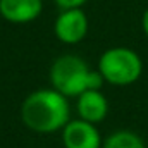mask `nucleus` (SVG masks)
<instances>
[{"label":"nucleus","mask_w":148,"mask_h":148,"mask_svg":"<svg viewBox=\"0 0 148 148\" xmlns=\"http://www.w3.org/2000/svg\"><path fill=\"white\" fill-rule=\"evenodd\" d=\"M76 112L79 119L98 124L109 114V100L102 90H88L76 98Z\"/></svg>","instance_id":"obj_7"},{"label":"nucleus","mask_w":148,"mask_h":148,"mask_svg":"<svg viewBox=\"0 0 148 148\" xmlns=\"http://www.w3.org/2000/svg\"><path fill=\"white\" fill-rule=\"evenodd\" d=\"M64 148H102V134L97 124L83 119H71L60 131Z\"/></svg>","instance_id":"obj_5"},{"label":"nucleus","mask_w":148,"mask_h":148,"mask_svg":"<svg viewBox=\"0 0 148 148\" xmlns=\"http://www.w3.org/2000/svg\"><path fill=\"white\" fill-rule=\"evenodd\" d=\"M59 9H74V7H83L88 0H52Z\"/></svg>","instance_id":"obj_9"},{"label":"nucleus","mask_w":148,"mask_h":148,"mask_svg":"<svg viewBox=\"0 0 148 148\" xmlns=\"http://www.w3.org/2000/svg\"><path fill=\"white\" fill-rule=\"evenodd\" d=\"M97 69L105 83L112 86H129L141 77L143 60L129 47H112L100 55Z\"/></svg>","instance_id":"obj_3"},{"label":"nucleus","mask_w":148,"mask_h":148,"mask_svg":"<svg viewBox=\"0 0 148 148\" xmlns=\"http://www.w3.org/2000/svg\"><path fill=\"white\" fill-rule=\"evenodd\" d=\"M43 12V0H0V16L12 24H28Z\"/></svg>","instance_id":"obj_6"},{"label":"nucleus","mask_w":148,"mask_h":148,"mask_svg":"<svg viewBox=\"0 0 148 148\" xmlns=\"http://www.w3.org/2000/svg\"><path fill=\"white\" fill-rule=\"evenodd\" d=\"M21 121L28 129L40 134L62 131L71 121L69 98L53 88L35 90L21 103Z\"/></svg>","instance_id":"obj_1"},{"label":"nucleus","mask_w":148,"mask_h":148,"mask_svg":"<svg viewBox=\"0 0 148 148\" xmlns=\"http://www.w3.org/2000/svg\"><path fill=\"white\" fill-rule=\"evenodd\" d=\"M48 77L52 88L67 98H77L88 90H102L105 83L98 69H91L84 59L73 53L57 57L50 66Z\"/></svg>","instance_id":"obj_2"},{"label":"nucleus","mask_w":148,"mask_h":148,"mask_svg":"<svg viewBox=\"0 0 148 148\" xmlns=\"http://www.w3.org/2000/svg\"><path fill=\"white\" fill-rule=\"evenodd\" d=\"M141 29H143L145 36L148 38V7L145 9V12H143V16H141Z\"/></svg>","instance_id":"obj_10"},{"label":"nucleus","mask_w":148,"mask_h":148,"mask_svg":"<svg viewBox=\"0 0 148 148\" xmlns=\"http://www.w3.org/2000/svg\"><path fill=\"white\" fill-rule=\"evenodd\" d=\"M90 21L83 7L60 9L53 21V35L64 45H77L88 35Z\"/></svg>","instance_id":"obj_4"},{"label":"nucleus","mask_w":148,"mask_h":148,"mask_svg":"<svg viewBox=\"0 0 148 148\" xmlns=\"http://www.w3.org/2000/svg\"><path fill=\"white\" fill-rule=\"evenodd\" d=\"M102 148H147L143 138L140 134H136L134 131L129 129H119L110 133L103 143Z\"/></svg>","instance_id":"obj_8"}]
</instances>
